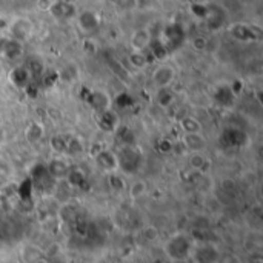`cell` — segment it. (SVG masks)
<instances>
[{
    "label": "cell",
    "mask_w": 263,
    "mask_h": 263,
    "mask_svg": "<svg viewBox=\"0 0 263 263\" xmlns=\"http://www.w3.org/2000/svg\"><path fill=\"white\" fill-rule=\"evenodd\" d=\"M43 259H45V251L34 243H26L20 248L22 263H39Z\"/></svg>",
    "instance_id": "8fae6325"
},
{
    "label": "cell",
    "mask_w": 263,
    "mask_h": 263,
    "mask_svg": "<svg viewBox=\"0 0 263 263\" xmlns=\"http://www.w3.org/2000/svg\"><path fill=\"white\" fill-rule=\"evenodd\" d=\"M182 146L190 153H202L206 149V137L203 136V133H183L182 134Z\"/></svg>",
    "instance_id": "8992f818"
},
{
    "label": "cell",
    "mask_w": 263,
    "mask_h": 263,
    "mask_svg": "<svg viewBox=\"0 0 263 263\" xmlns=\"http://www.w3.org/2000/svg\"><path fill=\"white\" fill-rule=\"evenodd\" d=\"M142 237H143L148 243H153V242L159 240L160 233H159V230H157L154 225H146V227H143V230H142Z\"/></svg>",
    "instance_id": "cb8c5ba5"
},
{
    "label": "cell",
    "mask_w": 263,
    "mask_h": 263,
    "mask_svg": "<svg viewBox=\"0 0 263 263\" xmlns=\"http://www.w3.org/2000/svg\"><path fill=\"white\" fill-rule=\"evenodd\" d=\"M9 79L12 82L14 86L17 88H26L29 85V80H31V72L26 66L20 65V66H15L12 68L11 74H9Z\"/></svg>",
    "instance_id": "4fadbf2b"
},
{
    "label": "cell",
    "mask_w": 263,
    "mask_h": 263,
    "mask_svg": "<svg viewBox=\"0 0 263 263\" xmlns=\"http://www.w3.org/2000/svg\"><path fill=\"white\" fill-rule=\"evenodd\" d=\"M128 62L133 68L136 69H143L148 66V57L145 54V51H131L128 55Z\"/></svg>",
    "instance_id": "ffe728a7"
},
{
    "label": "cell",
    "mask_w": 263,
    "mask_h": 263,
    "mask_svg": "<svg viewBox=\"0 0 263 263\" xmlns=\"http://www.w3.org/2000/svg\"><path fill=\"white\" fill-rule=\"evenodd\" d=\"M191 46L196 51H205L208 48V40L203 35H196V37L191 39Z\"/></svg>",
    "instance_id": "484cf974"
},
{
    "label": "cell",
    "mask_w": 263,
    "mask_h": 263,
    "mask_svg": "<svg viewBox=\"0 0 263 263\" xmlns=\"http://www.w3.org/2000/svg\"><path fill=\"white\" fill-rule=\"evenodd\" d=\"M51 148L55 153V156H65V148H66V137L63 136H55L51 140Z\"/></svg>",
    "instance_id": "d4e9b609"
},
{
    "label": "cell",
    "mask_w": 263,
    "mask_h": 263,
    "mask_svg": "<svg viewBox=\"0 0 263 263\" xmlns=\"http://www.w3.org/2000/svg\"><path fill=\"white\" fill-rule=\"evenodd\" d=\"M146 191H148V185H146V182L142 180V179L134 180L133 183H129V185L126 186V193H128L129 199H133V200H137V199L143 197V196L146 194Z\"/></svg>",
    "instance_id": "d6986e66"
},
{
    "label": "cell",
    "mask_w": 263,
    "mask_h": 263,
    "mask_svg": "<svg viewBox=\"0 0 263 263\" xmlns=\"http://www.w3.org/2000/svg\"><path fill=\"white\" fill-rule=\"evenodd\" d=\"M153 43V34L148 28H139L131 34V51H146Z\"/></svg>",
    "instance_id": "9c48e42d"
},
{
    "label": "cell",
    "mask_w": 263,
    "mask_h": 263,
    "mask_svg": "<svg viewBox=\"0 0 263 263\" xmlns=\"http://www.w3.org/2000/svg\"><path fill=\"white\" fill-rule=\"evenodd\" d=\"M85 151V143L80 137L77 136H69L66 137V148H65V157L68 159H74L80 154H83Z\"/></svg>",
    "instance_id": "9a60e30c"
},
{
    "label": "cell",
    "mask_w": 263,
    "mask_h": 263,
    "mask_svg": "<svg viewBox=\"0 0 263 263\" xmlns=\"http://www.w3.org/2000/svg\"><path fill=\"white\" fill-rule=\"evenodd\" d=\"M194 240L186 233H176L163 243V253L173 263H185L191 259Z\"/></svg>",
    "instance_id": "6da1fadb"
},
{
    "label": "cell",
    "mask_w": 263,
    "mask_h": 263,
    "mask_svg": "<svg viewBox=\"0 0 263 263\" xmlns=\"http://www.w3.org/2000/svg\"><path fill=\"white\" fill-rule=\"evenodd\" d=\"M230 32L234 39L240 40V42H251L254 39H259L257 35H254V31H253V26L250 25H233L230 28Z\"/></svg>",
    "instance_id": "2e32d148"
},
{
    "label": "cell",
    "mask_w": 263,
    "mask_h": 263,
    "mask_svg": "<svg viewBox=\"0 0 263 263\" xmlns=\"http://www.w3.org/2000/svg\"><path fill=\"white\" fill-rule=\"evenodd\" d=\"M220 251L214 243H199L194 245L193 253H191V259L196 263H217L219 257H220Z\"/></svg>",
    "instance_id": "5b68a950"
},
{
    "label": "cell",
    "mask_w": 263,
    "mask_h": 263,
    "mask_svg": "<svg viewBox=\"0 0 263 263\" xmlns=\"http://www.w3.org/2000/svg\"><path fill=\"white\" fill-rule=\"evenodd\" d=\"M117 3L122 6V8H134L136 6V3H137V0H117Z\"/></svg>",
    "instance_id": "83f0119b"
},
{
    "label": "cell",
    "mask_w": 263,
    "mask_h": 263,
    "mask_svg": "<svg viewBox=\"0 0 263 263\" xmlns=\"http://www.w3.org/2000/svg\"><path fill=\"white\" fill-rule=\"evenodd\" d=\"M99 125H100V128H102L103 131H106V133L116 131L117 126H119V114H117L114 109H111V108L100 111Z\"/></svg>",
    "instance_id": "7c38bea8"
},
{
    "label": "cell",
    "mask_w": 263,
    "mask_h": 263,
    "mask_svg": "<svg viewBox=\"0 0 263 263\" xmlns=\"http://www.w3.org/2000/svg\"><path fill=\"white\" fill-rule=\"evenodd\" d=\"M108 183H109V188L116 193H123V191H126V186H128V183L119 173L108 176Z\"/></svg>",
    "instance_id": "603a6c76"
},
{
    "label": "cell",
    "mask_w": 263,
    "mask_h": 263,
    "mask_svg": "<svg viewBox=\"0 0 263 263\" xmlns=\"http://www.w3.org/2000/svg\"><path fill=\"white\" fill-rule=\"evenodd\" d=\"M186 163H188L190 171L199 173V174H205L211 166V162H210L208 156L205 154V151H202V153H190Z\"/></svg>",
    "instance_id": "30bf717a"
},
{
    "label": "cell",
    "mask_w": 263,
    "mask_h": 263,
    "mask_svg": "<svg viewBox=\"0 0 263 263\" xmlns=\"http://www.w3.org/2000/svg\"><path fill=\"white\" fill-rule=\"evenodd\" d=\"M217 263H240V260L234 254H220L219 262Z\"/></svg>",
    "instance_id": "4316f807"
},
{
    "label": "cell",
    "mask_w": 263,
    "mask_h": 263,
    "mask_svg": "<svg viewBox=\"0 0 263 263\" xmlns=\"http://www.w3.org/2000/svg\"><path fill=\"white\" fill-rule=\"evenodd\" d=\"M94 162L96 166L106 176L116 174L120 170V160H119V154H116L112 149L109 148H103L100 149L96 156H94Z\"/></svg>",
    "instance_id": "3957f363"
},
{
    "label": "cell",
    "mask_w": 263,
    "mask_h": 263,
    "mask_svg": "<svg viewBox=\"0 0 263 263\" xmlns=\"http://www.w3.org/2000/svg\"><path fill=\"white\" fill-rule=\"evenodd\" d=\"M180 2H182V3H193L194 0H180Z\"/></svg>",
    "instance_id": "f546056e"
},
{
    "label": "cell",
    "mask_w": 263,
    "mask_h": 263,
    "mask_svg": "<svg viewBox=\"0 0 263 263\" xmlns=\"http://www.w3.org/2000/svg\"><path fill=\"white\" fill-rule=\"evenodd\" d=\"M250 263H263V262L260 257H253V259L250 260Z\"/></svg>",
    "instance_id": "f1b7e54d"
},
{
    "label": "cell",
    "mask_w": 263,
    "mask_h": 263,
    "mask_svg": "<svg viewBox=\"0 0 263 263\" xmlns=\"http://www.w3.org/2000/svg\"><path fill=\"white\" fill-rule=\"evenodd\" d=\"M77 25L85 34H92L100 26V17L97 12L91 9H85L77 14Z\"/></svg>",
    "instance_id": "ba28073f"
},
{
    "label": "cell",
    "mask_w": 263,
    "mask_h": 263,
    "mask_svg": "<svg viewBox=\"0 0 263 263\" xmlns=\"http://www.w3.org/2000/svg\"><path fill=\"white\" fill-rule=\"evenodd\" d=\"M91 103H92V106H94L99 112L103 111V109L111 108V100H109L108 94H106L105 91H102V89H97V91H94V92L91 94Z\"/></svg>",
    "instance_id": "ac0fdd59"
},
{
    "label": "cell",
    "mask_w": 263,
    "mask_h": 263,
    "mask_svg": "<svg viewBox=\"0 0 263 263\" xmlns=\"http://www.w3.org/2000/svg\"><path fill=\"white\" fill-rule=\"evenodd\" d=\"M8 32L11 34L12 40H17L22 43V42H26L28 39H31L32 32H34V25L28 17H17L12 22H9Z\"/></svg>",
    "instance_id": "277c9868"
},
{
    "label": "cell",
    "mask_w": 263,
    "mask_h": 263,
    "mask_svg": "<svg viewBox=\"0 0 263 263\" xmlns=\"http://www.w3.org/2000/svg\"><path fill=\"white\" fill-rule=\"evenodd\" d=\"M48 11L57 17V18H68L74 14V6L72 3L69 2H63V0H57V2H52L49 3L48 6Z\"/></svg>",
    "instance_id": "5bb4252c"
},
{
    "label": "cell",
    "mask_w": 263,
    "mask_h": 263,
    "mask_svg": "<svg viewBox=\"0 0 263 263\" xmlns=\"http://www.w3.org/2000/svg\"><path fill=\"white\" fill-rule=\"evenodd\" d=\"M176 79H177V69L171 63L163 62V63L157 65L151 72V85L157 91L171 88V85L176 82Z\"/></svg>",
    "instance_id": "7a4b0ae2"
},
{
    "label": "cell",
    "mask_w": 263,
    "mask_h": 263,
    "mask_svg": "<svg viewBox=\"0 0 263 263\" xmlns=\"http://www.w3.org/2000/svg\"><path fill=\"white\" fill-rule=\"evenodd\" d=\"M25 136H26V140L31 142V143H37L43 139V126L39 123V122H32L26 131H25Z\"/></svg>",
    "instance_id": "44dd1931"
},
{
    "label": "cell",
    "mask_w": 263,
    "mask_h": 263,
    "mask_svg": "<svg viewBox=\"0 0 263 263\" xmlns=\"http://www.w3.org/2000/svg\"><path fill=\"white\" fill-rule=\"evenodd\" d=\"M22 52V43L17 42V40H12V39H8L5 40V48H3V54L9 59H14L17 55H20Z\"/></svg>",
    "instance_id": "7402d4cb"
},
{
    "label": "cell",
    "mask_w": 263,
    "mask_h": 263,
    "mask_svg": "<svg viewBox=\"0 0 263 263\" xmlns=\"http://www.w3.org/2000/svg\"><path fill=\"white\" fill-rule=\"evenodd\" d=\"M48 174L54 179V180H65V177L68 176L69 170H71V165L68 163V157L65 156H54L48 166Z\"/></svg>",
    "instance_id": "52a82bcc"
},
{
    "label": "cell",
    "mask_w": 263,
    "mask_h": 263,
    "mask_svg": "<svg viewBox=\"0 0 263 263\" xmlns=\"http://www.w3.org/2000/svg\"><path fill=\"white\" fill-rule=\"evenodd\" d=\"M179 126L183 133H203L202 122L191 114H186L185 117H182L179 120Z\"/></svg>",
    "instance_id": "e0dca14e"
}]
</instances>
